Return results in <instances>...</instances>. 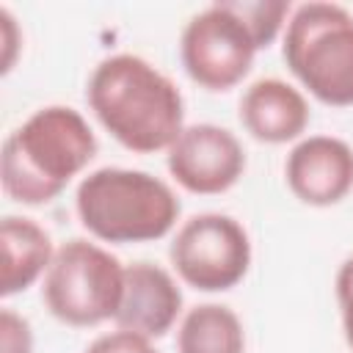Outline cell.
<instances>
[{"label": "cell", "instance_id": "9a60e30c", "mask_svg": "<svg viewBox=\"0 0 353 353\" xmlns=\"http://www.w3.org/2000/svg\"><path fill=\"white\" fill-rule=\"evenodd\" d=\"M0 353H33L30 323L8 306L0 312Z\"/></svg>", "mask_w": 353, "mask_h": 353}, {"label": "cell", "instance_id": "5b68a950", "mask_svg": "<svg viewBox=\"0 0 353 353\" xmlns=\"http://www.w3.org/2000/svg\"><path fill=\"white\" fill-rule=\"evenodd\" d=\"M124 265L97 243H63L44 273V303L66 325L88 328L113 320L124 295Z\"/></svg>", "mask_w": 353, "mask_h": 353}, {"label": "cell", "instance_id": "7a4b0ae2", "mask_svg": "<svg viewBox=\"0 0 353 353\" xmlns=\"http://www.w3.org/2000/svg\"><path fill=\"white\" fill-rule=\"evenodd\" d=\"M94 154L97 135L74 108H39L3 143V190L19 204H47L63 193Z\"/></svg>", "mask_w": 353, "mask_h": 353}, {"label": "cell", "instance_id": "ba28073f", "mask_svg": "<svg viewBox=\"0 0 353 353\" xmlns=\"http://www.w3.org/2000/svg\"><path fill=\"white\" fill-rule=\"evenodd\" d=\"M165 165L188 193L215 196L237 185L245 171V152L226 127L190 124L171 143Z\"/></svg>", "mask_w": 353, "mask_h": 353}, {"label": "cell", "instance_id": "e0dca14e", "mask_svg": "<svg viewBox=\"0 0 353 353\" xmlns=\"http://www.w3.org/2000/svg\"><path fill=\"white\" fill-rule=\"evenodd\" d=\"M336 303L342 314V331L347 345L353 347V256H347L336 270Z\"/></svg>", "mask_w": 353, "mask_h": 353}, {"label": "cell", "instance_id": "3957f363", "mask_svg": "<svg viewBox=\"0 0 353 353\" xmlns=\"http://www.w3.org/2000/svg\"><path fill=\"white\" fill-rule=\"evenodd\" d=\"M80 223L105 243H149L165 237L179 218L176 193L157 176L105 165L91 171L74 196Z\"/></svg>", "mask_w": 353, "mask_h": 353}, {"label": "cell", "instance_id": "8992f818", "mask_svg": "<svg viewBox=\"0 0 353 353\" xmlns=\"http://www.w3.org/2000/svg\"><path fill=\"white\" fill-rule=\"evenodd\" d=\"M168 256L179 279L193 290L223 292L245 279L251 268V240L232 215L201 212L179 226Z\"/></svg>", "mask_w": 353, "mask_h": 353}, {"label": "cell", "instance_id": "9c48e42d", "mask_svg": "<svg viewBox=\"0 0 353 353\" xmlns=\"http://www.w3.org/2000/svg\"><path fill=\"white\" fill-rule=\"evenodd\" d=\"M284 176L303 204H339L353 190V149L334 135H309L290 149Z\"/></svg>", "mask_w": 353, "mask_h": 353}, {"label": "cell", "instance_id": "52a82bcc", "mask_svg": "<svg viewBox=\"0 0 353 353\" xmlns=\"http://www.w3.org/2000/svg\"><path fill=\"white\" fill-rule=\"evenodd\" d=\"M256 44L229 0L212 3L188 19L179 36V58L193 83L207 91L234 88L254 63Z\"/></svg>", "mask_w": 353, "mask_h": 353}, {"label": "cell", "instance_id": "277c9868", "mask_svg": "<svg viewBox=\"0 0 353 353\" xmlns=\"http://www.w3.org/2000/svg\"><path fill=\"white\" fill-rule=\"evenodd\" d=\"M284 63L314 99L331 108L353 105V14L336 3L312 0L292 11Z\"/></svg>", "mask_w": 353, "mask_h": 353}, {"label": "cell", "instance_id": "30bf717a", "mask_svg": "<svg viewBox=\"0 0 353 353\" xmlns=\"http://www.w3.org/2000/svg\"><path fill=\"white\" fill-rule=\"evenodd\" d=\"M182 312V290L174 276L152 262H132L124 270V295L116 325L157 339L168 334Z\"/></svg>", "mask_w": 353, "mask_h": 353}, {"label": "cell", "instance_id": "4fadbf2b", "mask_svg": "<svg viewBox=\"0 0 353 353\" xmlns=\"http://www.w3.org/2000/svg\"><path fill=\"white\" fill-rule=\"evenodd\" d=\"M179 353H245L240 317L223 303L193 306L176 331Z\"/></svg>", "mask_w": 353, "mask_h": 353}, {"label": "cell", "instance_id": "6da1fadb", "mask_svg": "<svg viewBox=\"0 0 353 353\" xmlns=\"http://www.w3.org/2000/svg\"><path fill=\"white\" fill-rule=\"evenodd\" d=\"M88 108L99 124L130 152H168L185 130L179 88L141 55L119 52L91 72Z\"/></svg>", "mask_w": 353, "mask_h": 353}, {"label": "cell", "instance_id": "2e32d148", "mask_svg": "<svg viewBox=\"0 0 353 353\" xmlns=\"http://www.w3.org/2000/svg\"><path fill=\"white\" fill-rule=\"evenodd\" d=\"M85 353H157L152 339L143 336V334H135V331H127V328H116L110 334H102L97 336Z\"/></svg>", "mask_w": 353, "mask_h": 353}, {"label": "cell", "instance_id": "5bb4252c", "mask_svg": "<svg viewBox=\"0 0 353 353\" xmlns=\"http://www.w3.org/2000/svg\"><path fill=\"white\" fill-rule=\"evenodd\" d=\"M229 6L245 22L256 50L276 41L279 30L284 28V17L290 14V3L284 0H229Z\"/></svg>", "mask_w": 353, "mask_h": 353}, {"label": "cell", "instance_id": "7c38bea8", "mask_svg": "<svg viewBox=\"0 0 353 353\" xmlns=\"http://www.w3.org/2000/svg\"><path fill=\"white\" fill-rule=\"evenodd\" d=\"M0 251H3V270H0V295L11 298L28 290L41 273H47L55 251L50 234L30 218L6 215L0 223Z\"/></svg>", "mask_w": 353, "mask_h": 353}, {"label": "cell", "instance_id": "8fae6325", "mask_svg": "<svg viewBox=\"0 0 353 353\" xmlns=\"http://www.w3.org/2000/svg\"><path fill=\"white\" fill-rule=\"evenodd\" d=\"M240 121L262 143H287L309 127V102L295 85L279 77H262L245 88Z\"/></svg>", "mask_w": 353, "mask_h": 353}]
</instances>
